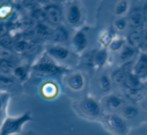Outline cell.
<instances>
[{
	"instance_id": "d4e9b609",
	"label": "cell",
	"mask_w": 147,
	"mask_h": 135,
	"mask_svg": "<svg viewBox=\"0 0 147 135\" xmlns=\"http://www.w3.org/2000/svg\"><path fill=\"white\" fill-rule=\"evenodd\" d=\"M129 5H128V2L127 1H119L115 6V14L116 16H118V17H121L123 16L126 13H127L129 11Z\"/></svg>"
},
{
	"instance_id": "7c38bea8",
	"label": "cell",
	"mask_w": 147,
	"mask_h": 135,
	"mask_svg": "<svg viewBox=\"0 0 147 135\" xmlns=\"http://www.w3.org/2000/svg\"><path fill=\"white\" fill-rule=\"evenodd\" d=\"M132 72L142 82L147 80V52H140L134 59Z\"/></svg>"
},
{
	"instance_id": "7402d4cb",
	"label": "cell",
	"mask_w": 147,
	"mask_h": 135,
	"mask_svg": "<svg viewBox=\"0 0 147 135\" xmlns=\"http://www.w3.org/2000/svg\"><path fill=\"white\" fill-rule=\"evenodd\" d=\"M30 43H31V41L29 40L24 38V37H22L20 39H16L11 52L14 53H17V54L27 53V52L29 49Z\"/></svg>"
},
{
	"instance_id": "8992f818",
	"label": "cell",
	"mask_w": 147,
	"mask_h": 135,
	"mask_svg": "<svg viewBox=\"0 0 147 135\" xmlns=\"http://www.w3.org/2000/svg\"><path fill=\"white\" fill-rule=\"evenodd\" d=\"M107 130L115 135H127L129 131L127 122L115 113H105L101 119Z\"/></svg>"
},
{
	"instance_id": "f1b7e54d",
	"label": "cell",
	"mask_w": 147,
	"mask_h": 135,
	"mask_svg": "<svg viewBox=\"0 0 147 135\" xmlns=\"http://www.w3.org/2000/svg\"><path fill=\"white\" fill-rule=\"evenodd\" d=\"M141 8H142V10H143V14H144V16H145L146 22H147V3H144V4L141 6Z\"/></svg>"
},
{
	"instance_id": "8fae6325",
	"label": "cell",
	"mask_w": 147,
	"mask_h": 135,
	"mask_svg": "<svg viewBox=\"0 0 147 135\" xmlns=\"http://www.w3.org/2000/svg\"><path fill=\"white\" fill-rule=\"evenodd\" d=\"M102 106L107 113H114V111L121 110L126 105L125 98L117 93H109L104 96L101 101Z\"/></svg>"
},
{
	"instance_id": "6da1fadb",
	"label": "cell",
	"mask_w": 147,
	"mask_h": 135,
	"mask_svg": "<svg viewBox=\"0 0 147 135\" xmlns=\"http://www.w3.org/2000/svg\"><path fill=\"white\" fill-rule=\"evenodd\" d=\"M69 72L70 69L59 65L45 52L31 65V74L38 78H51Z\"/></svg>"
},
{
	"instance_id": "52a82bcc",
	"label": "cell",
	"mask_w": 147,
	"mask_h": 135,
	"mask_svg": "<svg viewBox=\"0 0 147 135\" xmlns=\"http://www.w3.org/2000/svg\"><path fill=\"white\" fill-rule=\"evenodd\" d=\"M90 34L88 28H80L73 32L68 47L78 55H81L86 50L90 49Z\"/></svg>"
},
{
	"instance_id": "9a60e30c",
	"label": "cell",
	"mask_w": 147,
	"mask_h": 135,
	"mask_svg": "<svg viewBox=\"0 0 147 135\" xmlns=\"http://www.w3.org/2000/svg\"><path fill=\"white\" fill-rule=\"evenodd\" d=\"M139 50L140 49L131 47L128 44H126L125 47L116 54L117 62L121 65H124V64L134 61V59L137 58V56L140 53Z\"/></svg>"
},
{
	"instance_id": "5b68a950",
	"label": "cell",
	"mask_w": 147,
	"mask_h": 135,
	"mask_svg": "<svg viewBox=\"0 0 147 135\" xmlns=\"http://www.w3.org/2000/svg\"><path fill=\"white\" fill-rule=\"evenodd\" d=\"M64 20L70 28H80L85 20V10L79 2H69L64 7Z\"/></svg>"
},
{
	"instance_id": "2e32d148",
	"label": "cell",
	"mask_w": 147,
	"mask_h": 135,
	"mask_svg": "<svg viewBox=\"0 0 147 135\" xmlns=\"http://www.w3.org/2000/svg\"><path fill=\"white\" fill-rule=\"evenodd\" d=\"M40 91L44 98L53 99L59 94V86L53 81L47 80L41 84Z\"/></svg>"
},
{
	"instance_id": "4316f807",
	"label": "cell",
	"mask_w": 147,
	"mask_h": 135,
	"mask_svg": "<svg viewBox=\"0 0 147 135\" xmlns=\"http://www.w3.org/2000/svg\"><path fill=\"white\" fill-rule=\"evenodd\" d=\"M11 14V8L6 4L0 6V19H5Z\"/></svg>"
},
{
	"instance_id": "484cf974",
	"label": "cell",
	"mask_w": 147,
	"mask_h": 135,
	"mask_svg": "<svg viewBox=\"0 0 147 135\" xmlns=\"http://www.w3.org/2000/svg\"><path fill=\"white\" fill-rule=\"evenodd\" d=\"M128 26H129L128 22L127 20V17H125V16L118 17L114 22V28L118 32L125 31Z\"/></svg>"
},
{
	"instance_id": "f546056e",
	"label": "cell",
	"mask_w": 147,
	"mask_h": 135,
	"mask_svg": "<svg viewBox=\"0 0 147 135\" xmlns=\"http://www.w3.org/2000/svg\"><path fill=\"white\" fill-rule=\"evenodd\" d=\"M26 135H36L35 134H34V133H28V134H27Z\"/></svg>"
},
{
	"instance_id": "7a4b0ae2",
	"label": "cell",
	"mask_w": 147,
	"mask_h": 135,
	"mask_svg": "<svg viewBox=\"0 0 147 135\" xmlns=\"http://www.w3.org/2000/svg\"><path fill=\"white\" fill-rule=\"evenodd\" d=\"M44 52L55 62L65 68L78 66L80 56L71 51L68 46L48 42L44 47Z\"/></svg>"
},
{
	"instance_id": "cb8c5ba5",
	"label": "cell",
	"mask_w": 147,
	"mask_h": 135,
	"mask_svg": "<svg viewBox=\"0 0 147 135\" xmlns=\"http://www.w3.org/2000/svg\"><path fill=\"white\" fill-rule=\"evenodd\" d=\"M126 44H127L126 40H124L121 37H115L109 42L107 49L109 50V52L117 54L125 47Z\"/></svg>"
},
{
	"instance_id": "ffe728a7",
	"label": "cell",
	"mask_w": 147,
	"mask_h": 135,
	"mask_svg": "<svg viewBox=\"0 0 147 135\" xmlns=\"http://www.w3.org/2000/svg\"><path fill=\"white\" fill-rule=\"evenodd\" d=\"M121 115L126 121H132L137 118L140 115V109L134 104H126L124 107L120 110Z\"/></svg>"
},
{
	"instance_id": "44dd1931",
	"label": "cell",
	"mask_w": 147,
	"mask_h": 135,
	"mask_svg": "<svg viewBox=\"0 0 147 135\" xmlns=\"http://www.w3.org/2000/svg\"><path fill=\"white\" fill-rule=\"evenodd\" d=\"M124 87L127 88L128 90H140L143 88V82L130 72L127 76Z\"/></svg>"
},
{
	"instance_id": "ba28073f",
	"label": "cell",
	"mask_w": 147,
	"mask_h": 135,
	"mask_svg": "<svg viewBox=\"0 0 147 135\" xmlns=\"http://www.w3.org/2000/svg\"><path fill=\"white\" fill-rule=\"evenodd\" d=\"M86 72H87L80 69L66 73L65 83L70 91L75 93H81L84 91L88 84V78Z\"/></svg>"
},
{
	"instance_id": "3957f363",
	"label": "cell",
	"mask_w": 147,
	"mask_h": 135,
	"mask_svg": "<svg viewBox=\"0 0 147 135\" xmlns=\"http://www.w3.org/2000/svg\"><path fill=\"white\" fill-rule=\"evenodd\" d=\"M74 106L77 112L86 119L101 120L105 114L101 102L94 97L85 96L77 101Z\"/></svg>"
},
{
	"instance_id": "603a6c76",
	"label": "cell",
	"mask_w": 147,
	"mask_h": 135,
	"mask_svg": "<svg viewBox=\"0 0 147 135\" xmlns=\"http://www.w3.org/2000/svg\"><path fill=\"white\" fill-rule=\"evenodd\" d=\"M9 101V94L7 91L0 90V127L7 117V108Z\"/></svg>"
},
{
	"instance_id": "5bb4252c",
	"label": "cell",
	"mask_w": 147,
	"mask_h": 135,
	"mask_svg": "<svg viewBox=\"0 0 147 135\" xmlns=\"http://www.w3.org/2000/svg\"><path fill=\"white\" fill-rule=\"evenodd\" d=\"M96 89L101 91V93L105 96L111 93V90L114 88V84L111 79V76L109 73L106 72H101L96 77L95 80Z\"/></svg>"
},
{
	"instance_id": "d6986e66",
	"label": "cell",
	"mask_w": 147,
	"mask_h": 135,
	"mask_svg": "<svg viewBox=\"0 0 147 135\" xmlns=\"http://www.w3.org/2000/svg\"><path fill=\"white\" fill-rule=\"evenodd\" d=\"M31 74V65H27V64L20 63L13 71L12 75L19 82L26 81L29 75Z\"/></svg>"
},
{
	"instance_id": "4dcf8cb0",
	"label": "cell",
	"mask_w": 147,
	"mask_h": 135,
	"mask_svg": "<svg viewBox=\"0 0 147 135\" xmlns=\"http://www.w3.org/2000/svg\"><path fill=\"white\" fill-rule=\"evenodd\" d=\"M1 52H2V50H1V48H0V56H1Z\"/></svg>"
},
{
	"instance_id": "ac0fdd59",
	"label": "cell",
	"mask_w": 147,
	"mask_h": 135,
	"mask_svg": "<svg viewBox=\"0 0 147 135\" xmlns=\"http://www.w3.org/2000/svg\"><path fill=\"white\" fill-rule=\"evenodd\" d=\"M142 29L140 28H133L127 33L126 41L131 47L140 49L142 47Z\"/></svg>"
},
{
	"instance_id": "e0dca14e",
	"label": "cell",
	"mask_w": 147,
	"mask_h": 135,
	"mask_svg": "<svg viewBox=\"0 0 147 135\" xmlns=\"http://www.w3.org/2000/svg\"><path fill=\"white\" fill-rule=\"evenodd\" d=\"M109 58V52L106 47H101L96 48L95 55H94V68H96L98 70H101L103 68Z\"/></svg>"
},
{
	"instance_id": "9c48e42d",
	"label": "cell",
	"mask_w": 147,
	"mask_h": 135,
	"mask_svg": "<svg viewBox=\"0 0 147 135\" xmlns=\"http://www.w3.org/2000/svg\"><path fill=\"white\" fill-rule=\"evenodd\" d=\"M44 21L51 28H55L64 20V7L57 3H50L42 8Z\"/></svg>"
},
{
	"instance_id": "4fadbf2b",
	"label": "cell",
	"mask_w": 147,
	"mask_h": 135,
	"mask_svg": "<svg viewBox=\"0 0 147 135\" xmlns=\"http://www.w3.org/2000/svg\"><path fill=\"white\" fill-rule=\"evenodd\" d=\"M127 20L129 26L133 28H142L146 23V19L143 14L142 8L140 6H134V8H132L127 13Z\"/></svg>"
},
{
	"instance_id": "83f0119b",
	"label": "cell",
	"mask_w": 147,
	"mask_h": 135,
	"mask_svg": "<svg viewBox=\"0 0 147 135\" xmlns=\"http://www.w3.org/2000/svg\"><path fill=\"white\" fill-rule=\"evenodd\" d=\"M142 47L147 49V28L142 32Z\"/></svg>"
},
{
	"instance_id": "277c9868",
	"label": "cell",
	"mask_w": 147,
	"mask_h": 135,
	"mask_svg": "<svg viewBox=\"0 0 147 135\" xmlns=\"http://www.w3.org/2000/svg\"><path fill=\"white\" fill-rule=\"evenodd\" d=\"M33 120L30 111L17 116H7L0 127V135H21L24 126Z\"/></svg>"
},
{
	"instance_id": "30bf717a",
	"label": "cell",
	"mask_w": 147,
	"mask_h": 135,
	"mask_svg": "<svg viewBox=\"0 0 147 135\" xmlns=\"http://www.w3.org/2000/svg\"><path fill=\"white\" fill-rule=\"evenodd\" d=\"M71 29V28L65 24H60L55 28H53L49 43L68 46L73 34Z\"/></svg>"
}]
</instances>
